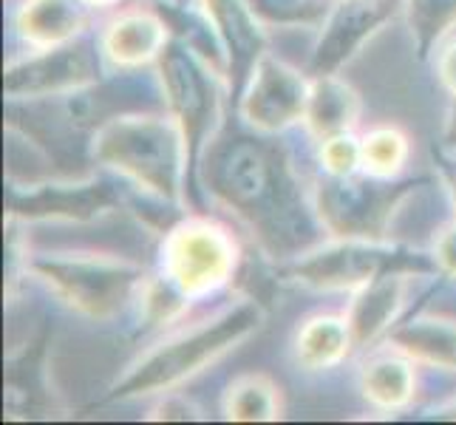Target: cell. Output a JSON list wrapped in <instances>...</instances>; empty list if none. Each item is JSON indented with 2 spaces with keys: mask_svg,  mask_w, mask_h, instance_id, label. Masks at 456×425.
Returning a JSON list of instances; mask_svg holds the SVG:
<instances>
[{
  "mask_svg": "<svg viewBox=\"0 0 456 425\" xmlns=\"http://www.w3.org/2000/svg\"><path fill=\"white\" fill-rule=\"evenodd\" d=\"M222 412L232 422H273L281 417V388L266 374H241L224 391Z\"/></svg>",
  "mask_w": 456,
  "mask_h": 425,
  "instance_id": "21",
  "label": "cell"
},
{
  "mask_svg": "<svg viewBox=\"0 0 456 425\" xmlns=\"http://www.w3.org/2000/svg\"><path fill=\"white\" fill-rule=\"evenodd\" d=\"M261 321L264 312L256 301H241L218 312L216 318L193 326L191 332H182L145 355L111 391V400L162 395V391L182 386L247 340L261 326Z\"/></svg>",
  "mask_w": 456,
  "mask_h": 425,
  "instance_id": "2",
  "label": "cell"
},
{
  "mask_svg": "<svg viewBox=\"0 0 456 425\" xmlns=\"http://www.w3.org/2000/svg\"><path fill=\"white\" fill-rule=\"evenodd\" d=\"M258 18L273 23H309L321 18V0H247Z\"/></svg>",
  "mask_w": 456,
  "mask_h": 425,
  "instance_id": "25",
  "label": "cell"
},
{
  "mask_svg": "<svg viewBox=\"0 0 456 425\" xmlns=\"http://www.w3.org/2000/svg\"><path fill=\"white\" fill-rule=\"evenodd\" d=\"M439 417L456 420V403H451V405H443V408H439Z\"/></svg>",
  "mask_w": 456,
  "mask_h": 425,
  "instance_id": "31",
  "label": "cell"
},
{
  "mask_svg": "<svg viewBox=\"0 0 456 425\" xmlns=\"http://www.w3.org/2000/svg\"><path fill=\"white\" fill-rule=\"evenodd\" d=\"M210 193L258 235L270 256H297L318 239L284 156L256 136L218 139L204 165Z\"/></svg>",
  "mask_w": 456,
  "mask_h": 425,
  "instance_id": "1",
  "label": "cell"
},
{
  "mask_svg": "<svg viewBox=\"0 0 456 425\" xmlns=\"http://www.w3.org/2000/svg\"><path fill=\"white\" fill-rule=\"evenodd\" d=\"M439 80L456 97V45L445 49L443 57H439Z\"/></svg>",
  "mask_w": 456,
  "mask_h": 425,
  "instance_id": "27",
  "label": "cell"
},
{
  "mask_svg": "<svg viewBox=\"0 0 456 425\" xmlns=\"http://www.w3.org/2000/svg\"><path fill=\"white\" fill-rule=\"evenodd\" d=\"M408 23L417 37L419 54H426L456 23V0H408Z\"/></svg>",
  "mask_w": 456,
  "mask_h": 425,
  "instance_id": "23",
  "label": "cell"
},
{
  "mask_svg": "<svg viewBox=\"0 0 456 425\" xmlns=\"http://www.w3.org/2000/svg\"><path fill=\"white\" fill-rule=\"evenodd\" d=\"M436 264L456 278V225L448 227L436 241Z\"/></svg>",
  "mask_w": 456,
  "mask_h": 425,
  "instance_id": "26",
  "label": "cell"
},
{
  "mask_svg": "<svg viewBox=\"0 0 456 425\" xmlns=\"http://www.w3.org/2000/svg\"><path fill=\"white\" fill-rule=\"evenodd\" d=\"M405 281H408V270H397V273H388L383 278L371 281L369 287L360 290L357 301L352 304V312H349L354 346H366L395 326L397 315L403 309Z\"/></svg>",
  "mask_w": 456,
  "mask_h": 425,
  "instance_id": "15",
  "label": "cell"
},
{
  "mask_svg": "<svg viewBox=\"0 0 456 425\" xmlns=\"http://www.w3.org/2000/svg\"><path fill=\"white\" fill-rule=\"evenodd\" d=\"M165 278L182 298L222 290L239 266V244L210 218H187L162 244Z\"/></svg>",
  "mask_w": 456,
  "mask_h": 425,
  "instance_id": "5",
  "label": "cell"
},
{
  "mask_svg": "<svg viewBox=\"0 0 456 425\" xmlns=\"http://www.w3.org/2000/svg\"><path fill=\"white\" fill-rule=\"evenodd\" d=\"M391 340L408 357L439 369H456V321L445 318H414L395 326Z\"/></svg>",
  "mask_w": 456,
  "mask_h": 425,
  "instance_id": "20",
  "label": "cell"
},
{
  "mask_svg": "<svg viewBox=\"0 0 456 425\" xmlns=\"http://www.w3.org/2000/svg\"><path fill=\"white\" fill-rule=\"evenodd\" d=\"M397 0H340L323 26V35L314 52V74H332L343 60H349L357 45L380 26Z\"/></svg>",
  "mask_w": 456,
  "mask_h": 425,
  "instance_id": "11",
  "label": "cell"
},
{
  "mask_svg": "<svg viewBox=\"0 0 456 425\" xmlns=\"http://www.w3.org/2000/svg\"><path fill=\"white\" fill-rule=\"evenodd\" d=\"M360 391L371 405L386 408V412H400L414 400V366L400 355L374 357L360 372Z\"/></svg>",
  "mask_w": 456,
  "mask_h": 425,
  "instance_id": "19",
  "label": "cell"
},
{
  "mask_svg": "<svg viewBox=\"0 0 456 425\" xmlns=\"http://www.w3.org/2000/svg\"><path fill=\"white\" fill-rule=\"evenodd\" d=\"M94 159L165 201H176L187 168L176 122L162 117H114L94 136Z\"/></svg>",
  "mask_w": 456,
  "mask_h": 425,
  "instance_id": "3",
  "label": "cell"
},
{
  "mask_svg": "<svg viewBox=\"0 0 456 425\" xmlns=\"http://www.w3.org/2000/svg\"><path fill=\"white\" fill-rule=\"evenodd\" d=\"M312 83L273 54H261L247 74L239 111L241 119L261 134H275L304 119Z\"/></svg>",
  "mask_w": 456,
  "mask_h": 425,
  "instance_id": "8",
  "label": "cell"
},
{
  "mask_svg": "<svg viewBox=\"0 0 456 425\" xmlns=\"http://www.w3.org/2000/svg\"><path fill=\"white\" fill-rule=\"evenodd\" d=\"M156 420H193V405L184 400H167L165 405L156 408Z\"/></svg>",
  "mask_w": 456,
  "mask_h": 425,
  "instance_id": "28",
  "label": "cell"
},
{
  "mask_svg": "<svg viewBox=\"0 0 456 425\" xmlns=\"http://www.w3.org/2000/svg\"><path fill=\"white\" fill-rule=\"evenodd\" d=\"M80 4H86V6H97V9H108V6L119 4V0H80Z\"/></svg>",
  "mask_w": 456,
  "mask_h": 425,
  "instance_id": "30",
  "label": "cell"
},
{
  "mask_svg": "<svg viewBox=\"0 0 456 425\" xmlns=\"http://www.w3.org/2000/svg\"><path fill=\"white\" fill-rule=\"evenodd\" d=\"M100 66L91 45L66 43L57 49H45L20 66H12L4 77V88L12 100H35V97H57L66 91H83L97 83Z\"/></svg>",
  "mask_w": 456,
  "mask_h": 425,
  "instance_id": "10",
  "label": "cell"
},
{
  "mask_svg": "<svg viewBox=\"0 0 456 425\" xmlns=\"http://www.w3.org/2000/svg\"><path fill=\"white\" fill-rule=\"evenodd\" d=\"M201 6L208 12L210 29L230 57L232 83L241 86L256 60L264 54V35L256 26V12L241 0H201Z\"/></svg>",
  "mask_w": 456,
  "mask_h": 425,
  "instance_id": "13",
  "label": "cell"
},
{
  "mask_svg": "<svg viewBox=\"0 0 456 425\" xmlns=\"http://www.w3.org/2000/svg\"><path fill=\"white\" fill-rule=\"evenodd\" d=\"M397 270L426 273L431 270V264L422 256H414L400 247H383L369 239H340L332 247H321L314 253L297 258L287 270V275L312 290L343 292L363 290L371 281Z\"/></svg>",
  "mask_w": 456,
  "mask_h": 425,
  "instance_id": "6",
  "label": "cell"
},
{
  "mask_svg": "<svg viewBox=\"0 0 456 425\" xmlns=\"http://www.w3.org/2000/svg\"><path fill=\"white\" fill-rule=\"evenodd\" d=\"M167 49V23L151 9H128L108 23L102 35L105 57L119 69H139Z\"/></svg>",
  "mask_w": 456,
  "mask_h": 425,
  "instance_id": "12",
  "label": "cell"
},
{
  "mask_svg": "<svg viewBox=\"0 0 456 425\" xmlns=\"http://www.w3.org/2000/svg\"><path fill=\"white\" fill-rule=\"evenodd\" d=\"M159 74L165 100L173 114V122L179 125L184 151H187V168H193L199 159V148L208 134V125L216 108L213 86L208 80L201 62L184 49V45H167L159 57Z\"/></svg>",
  "mask_w": 456,
  "mask_h": 425,
  "instance_id": "9",
  "label": "cell"
},
{
  "mask_svg": "<svg viewBox=\"0 0 456 425\" xmlns=\"http://www.w3.org/2000/svg\"><path fill=\"white\" fill-rule=\"evenodd\" d=\"M445 145L451 151H456V108H453V114L448 119V128H445Z\"/></svg>",
  "mask_w": 456,
  "mask_h": 425,
  "instance_id": "29",
  "label": "cell"
},
{
  "mask_svg": "<svg viewBox=\"0 0 456 425\" xmlns=\"http://www.w3.org/2000/svg\"><path fill=\"white\" fill-rule=\"evenodd\" d=\"M451 184H453V196H456V170L451 173Z\"/></svg>",
  "mask_w": 456,
  "mask_h": 425,
  "instance_id": "32",
  "label": "cell"
},
{
  "mask_svg": "<svg viewBox=\"0 0 456 425\" xmlns=\"http://www.w3.org/2000/svg\"><path fill=\"white\" fill-rule=\"evenodd\" d=\"M321 165L329 176H352L360 168V142L352 131L321 139Z\"/></svg>",
  "mask_w": 456,
  "mask_h": 425,
  "instance_id": "24",
  "label": "cell"
},
{
  "mask_svg": "<svg viewBox=\"0 0 456 425\" xmlns=\"http://www.w3.org/2000/svg\"><path fill=\"white\" fill-rule=\"evenodd\" d=\"M80 0H26L18 12V35L35 49H57L74 43L86 23Z\"/></svg>",
  "mask_w": 456,
  "mask_h": 425,
  "instance_id": "16",
  "label": "cell"
},
{
  "mask_svg": "<svg viewBox=\"0 0 456 425\" xmlns=\"http://www.w3.org/2000/svg\"><path fill=\"white\" fill-rule=\"evenodd\" d=\"M354 335L349 318H338V315H314V318L304 321L295 335V360L297 366L309 372L332 369L343 364L346 355L352 352Z\"/></svg>",
  "mask_w": 456,
  "mask_h": 425,
  "instance_id": "17",
  "label": "cell"
},
{
  "mask_svg": "<svg viewBox=\"0 0 456 425\" xmlns=\"http://www.w3.org/2000/svg\"><path fill=\"white\" fill-rule=\"evenodd\" d=\"M114 196L105 184H37L28 196H18L12 191V213H23L28 218L54 216V218H83L100 216L111 208Z\"/></svg>",
  "mask_w": 456,
  "mask_h": 425,
  "instance_id": "14",
  "label": "cell"
},
{
  "mask_svg": "<svg viewBox=\"0 0 456 425\" xmlns=\"http://www.w3.org/2000/svg\"><path fill=\"white\" fill-rule=\"evenodd\" d=\"M408 153V136L395 128V125H380L371 128L360 139V168H363L371 179H391L405 168Z\"/></svg>",
  "mask_w": 456,
  "mask_h": 425,
  "instance_id": "22",
  "label": "cell"
},
{
  "mask_svg": "<svg viewBox=\"0 0 456 425\" xmlns=\"http://www.w3.org/2000/svg\"><path fill=\"white\" fill-rule=\"evenodd\" d=\"M357 117H360V100L343 80H338L332 74H321L312 83L306 114H304V122L312 131V136L326 139L352 131Z\"/></svg>",
  "mask_w": 456,
  "mask_h": 425,
  "instance_id": "18",
  "label": "cell"
},
{
  "mask_svg": "<svg viewBox=\"0 0 456 425\" xmlns=\"http://www.w3.org/2000/svg\"><path fill=\"white\" fill-rule=\"evenodd\" d=\"M28 270L49 287L62 304L86 318H114L128 304L139 278V266L128 261L97 256H40L31 258Z\"/></svg>",
  "mask_w": 456,
  "mask_h": 425,
  "instance_id": "4",
  "label": "cell"
},
{
  "mask_svg": "<svg viewBox=\"0 0 456 425\" xmlns=\"http://www.w3.org/2000/svg\"><path fill=\"white\" fill-rule=\"evenodd\" d=\"M408 191L411 184L377 187L366 179L329 176V182L318 187V216L323 227L338 239L374 241Z\"/></svg>",
  "mask_w": 456,
  "mask_h": 425,
  "instance_id": "7",
  "label": "cell"
}]
</instances>
